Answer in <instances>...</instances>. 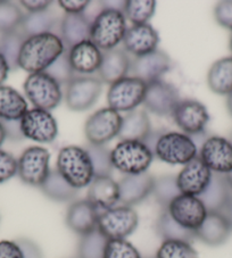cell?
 Here are the masks:
<instances>
[{"label": "cell", "instance_id": "cell-1", "mask_svg": "<svg viewBox=\"0 0 232 258\" xmlns=\"http://www.w3.org/2000/svg\"><path fill=\"white\" fill-rule=\"evenodd\" d=\"M65 51L61 37L52 32L26 38L19 56V68L30 74L46 72Z\"/></svg>", "mask_w": 232, "mask_h": 258}, {"label": "cell", "instance_id": "cell-2", "mask_svg": "<svg viewBox=\"0 0 232 258\" xmlns=\"http://www.w3.org/2000/svg\"><path fill=\"white\" fill-rule=\"evenodd\" d=\"M57 171L77 190L86 188L95 177L88 151L79 146H66L60 150Z\"/></svg>", "mask_w": 232, "mask_h": 258}, {"label": "cell", "instance_id": "cell-3", "mask_svg": "<svg viewBox=\"0 0 232 258\" xmlns=\"http://www.w3.org/2000/svg\"><path fill=\"white\" fill-rule=\"evenodd\" d=\"M127 30L123 12L104 8L91 22L90 40L100 50H110L123 41Z\"/></svg>", "mask_w": 232, "mask_h": 258}, {"label": "cell", "instance_id": "cell-4", "mask_svg": "<svg viewBox=\"0 0 232 258\" xmlns=\"http://www.w3.org/2000/svg\"><path fill=\"white\" fill-rule=\"evenodd\" d=\"M113 167L126 175L146 173L154 161V154L141 141H120L110 151Z\"/></svg>", "mask_w": 232, "mask_h": 258}, {"label": "cell", "instance_id": "cell-5", "mask_svg": "<svg viewBox=\"0 0 232 258\" xmlns=\"http://www.w3.org/2000/svg\"><path fill=\"white\" fill-rule=\"evenodd\" d=\"M153 153L159 161L171 165H186L197 157L198 148L189 136L180 132H166L156 141Z\"/></svg>", "mask_w": 232, "mask_h": 258}, {"label": "cell", "instance_id": "cell-6", "mask_svg": "<svg viewBox=\"0 0 232 258\" xmlns=\"http://www.w3.org/2000/svg\"><path fill=\"white\" fill-rule=\"evenodd\" d=\"M24 92L34 108L47 112L55 109L63 98L61 84L46 72L30 74L24 82Z\"/></svg>", "mask_w": 232, "mask_h": 258}, {"label": "cell", "instance_id": "cell-7", "mask_svg": "<svg viewBox=\"0 0 232 258\" xmlns=\"http://www.w3.org/2000/svg\"><path fill=\"white\" fill-rule=\"evenodd\" d=\"M139 224V216L130 206H115L102 211L98 217V230L108 240L126 239Z\"/></svg>", "mask_w": 232, "mask_h": 258}, {"label": "cell", "instance_id": "cell-8", "mask_svg": "<svg viewBox=\"0 0 232 258\" xmlns=\"http://www.w3.org/2000/svg\"><path fill=\"white\" fill-rule=\"evenodd\" d=\"M147 83L135 77H126L111 84L107 92L109 108L116 112H132L144 104Z\"/></svg>", "mask_w": 232, "mask_h": 258}, {"label": "cell", "instance_id": "cell-9", "mask_svg": "<svg viewBox=\"0 0 232 258\" xmlns=\"http://www.w3.org/2000/svg\"><path fill=\"white\" fill-rule=\"evenodd\" d=\"M49 151L40 146L25 149L17 159V174L22 182L31 186H41L50 172Z\"/></svg>", "mask_w": 232, "mask_h": 258}, {"label": "cell", "instance_id": "cell-10", "mask_svg": "<svg viewBox=\"0 0 232 258\" xmlns=\"http://www.w3.org/2000/svg\"><path fill=\"white\" fill-rule=\"evenodd\" d=\"M123 117L109 107L101 108L87 119L84 135L91 145L104 146L119 136Z\"/></svg>", "mask_w": 232, "mask_h": 258}, {"label": "cell", "instance_id": "cell-11", "mask_svg": "<svg viewBox=\"0 0 232 258\" xmlns=\"http://www.w3.org/2000/svg\"><path fill=\"white\" fill-rule=\"evenodd\" d=\"M20 125L24 138L40 144H50L58 133L55 117L47 110L39 108L28 110L21 118Z\"/></svg>", "mask_w": 232, "mask_h": 258}, {"label": "cell", "instance_id": "cell-12", "mask_svg": "<svg viewBox=\"0 0 232 258\" xmlns=\"http://www.w3.org/2000/svg\"><path fill=\"white\" fill-rule=\"evenodd\" d=\"M172 219L185 229L196 232L207 215V210L199 197L179 195L167 206Z\"/></svg>", "mask_w": 232, "mask_h": 258}, {"label": "cell", "instance_id": "cell-13", "mask_svg": "<svg viewBox=\"0 0 232 258\" xmlns=\"http://www.w3.org/2000/svg\"><path fill=\"white\" fill-rule=\"evenodd\" d=\"M102 82L92 77L74 78L66 88V105L74 112H83L91 108L99 99Z\"/></svg>", "mask_w": 232, "mask_h": 258}, {"label": "cell", "instance_id": "cell-14", "mask_svg": "<svg viewBox=\"0 0 232 258\" xmlns=\"http://www.w3.org/2000/svg\"><path fill=\"white\" fill-rule=\"evenodd\" d=\"M172 117L187 136L203 133L209 121V114L205 105L194 99L180 100L173 110Z\"/></svg>", "mask_w": 232, "mask_h": 258}, {"label": "cell", "instance_id": "cell-15", "mask_svg": "<svg viewBox=\"0 0 232 258\" xmlns=\"http://www.w3.org/2000/svg\"><path fill=\"white\" fill-rule=\"evenodd\" d=\"M180 95L177 88L164 80L147 84L144 106L150 113L158 116L172 115L174 108L180 101Z\"/></svg>", "mask_w": 232, "mask_h": 258}, {"label": "cell", "instance_id": "cell-16", "mask_svg": "<svg viewBox=\"0 0 232 258\" xmlns=\"http://www.w3.org/2000/svg\"><path fill=\"white\" fill-rule=\"evenodd\" d=\"M199 157L213 173L225 175L232 170V144L222 137H209L200 147Z\"/></svg>", "mask_w": 232, "mask_h": 258}, {"label": "cell", "instance_id": "cell-17", "mask_svg": "<svg viewBox=\"0 0 232 258\" xmlns=\"http://www.w3.org/2000/svg\"><path fill=\"white\" fill-rule=\"evenodd\" d=\"M171 66L172 60L166 52L156 49L149 54L136 57L135 60L131 61L130 72L135 78L149 84L162 80V77L171 70Z\"/></svg>", "mask_w": 232, "mask_h": 258}, {"label": "cell", "instance_id": "cell-18", "mask_svg": "<svg viewBox=\"0 0 232 258\" xmlns=\"http://www.w3.org/2000/svg\"><path fill=\"white\" fill-rule=\"evenodd\" d=\"M213 172L199 156L186 164L177 176V184L182 195L199 197L211 182Z\"/></svg>", "mask_w": 232, "mask_h": 258}, {"label": "cell", "instance_id": "cell-19", "mask_svg": "<svg viewBox=\"0 0 232 258\" xmlns=\"http://www.w3.org/2000/svg\"><path fill=\"white\" fill-rule=\"evenodd\" d=\"M155 179L148 173L136 175H126L119 181L120 203L132 207L153 194Z\"/></svg>", "mask_w": 232, "mask_h": 258}, {"label": "cell", "instance_id": "cell-20", "mask_svg": "<svg viewBox=\"0 0 232 258\" xmlns=\"http://www.w3.org/2000/svg\"><path fill=\"white\" fill-rule=\"evenodd\" d=\"M122 42L127 51L140 57L157 49L159 37L157 31L150 24H137L127 30Z\"/></svg>", "mask_w": 232, "mask_h": 258}, {"label": "cell", "instance_id": "cell-21", "mask_svg": "<svg viewBox=\"0 0 232 258\" xmlns=\"http://www.w3.org/2000/svg\"><path fill=\"white\" fill-rule=\"evenodd\" d=\"M99 211L88 199L71 204L66 213V224L73 232L84 235L98 228Z\"/></svg>", "mask_w": 232, "mask_h": 258}, {"label": "cell", "instance_id": "cell-22", "mask_svg": "<svg viewBox=\"0 0 232 258\" xmlns=\"http://www.w3.org/2000/svg\"><path fill=\"white\" fill-rule=\"evenodd\" d=\"M131 69V60L129 55L122 49L114 48L102 52L101 64L98 70V75L101 82L114 84L126 78Z\"/></svg>", "mask_w": 232, "mask_h": 258}, {"label": "cell", "instance_id": "cell-23", "mask_svg": "<svg viewBox=\"0 0 232 258\" xmlns=\"http://www.w3.org/2000/svg\"><path fill=\"white\" fill-rule=\"evenodd\" d=\"M231 230L229 221L222 212H208L195 235L205 244L215 247L226 241Z\"/></svg>", "mask_w": 232, "mask_h": 258}, {"label": "cell", "instance_id": "cell-24", "mask_svg": "<svg viewBox=\"0 0 232 258\" xmlns=\"http://www.w3.org/2000/svg\"><path fill=\"white\" fill-rule=\"evenodd\" d=\"M69 59L74 72L82 74H91L98 72L102 59V52L90 39L71 47L69 50Z\"/></svg>", "mask_w": 232, "mask_h": 258}, {"label": "cell", "instance_id": "cell-25", "mask_svg": "<svg viewBox=\"0 0 232 258\" xmlns=\"http://www.w3.org/2000/svg\"><path fill=\"white\" fill-rule=\"evenodd\" d=\"M98 211H107L120 203L119 182L111 176H98L89 184L88 198Z\"/></svg>", "mask_w": 232, "mask_h": 258}, {"label": "cell", "instance_id": "cell-26", "mask_svg": "<svg viewBox=\"0 0 232 258\" xmlns=\"http://www.w3.org/2000/svg\"><path fill=\"white\" fill-rule=\"evenodd\" d=\"M232 197L231 188L223 174L213 173L211 182L199 196L207 212H223Z\"/></svg>", "mask_w": 232, "mask_h": 258}, {"label": "cell", "instance_id": "cell-27", "mask_svg": "<svg viewBox=\"0 0 232 258\" xmlns=\"http://www.w3.org/2000/svg\"><path fill=\"white\" fill-rule=\"evenodd\" d=\"M91 22L84 14H65L61 22V39L69 47L90 39Z\"/></svg>", "mask_w": 232, "mask_h": 258}, {"label": "cell", "instance_id": "cell-28", "mask_svg": "<svg viewBox=\"0 0 232 258\" xmlns=\"http://www.w3.org/2000/svg\"><path fill=\"white\" fill-rule=\"evenodd\" d=\"M151 131L150 118L145 110H132L123 117L118 137L121 141L145 142Z\"/></svg>", "mask_w": 232, "mask_h": 258}, {"label": "cell", "instance_id": "cell-29", "mask_svg": "<svg viewBox=\"0 0 232 258\" xmlns=\"http://www.w3.org/2000/svg\"><path fill=\"white\" fill-rule=\"evenodd\" d=\"M28 102L14 88L0 86V121H21L28 112Z\"/></svg>", "mask_w": 232, "mask_h": 258}, {"label": "cell", "instance_id": "cell-30", "mask_svg": "<svg viewBox=\"0 0 232 258\" xmlns=\"http://www.w3.org/2000/svg\"><path fill=\"white\" fill-rule=\"evenodd\" d=\"M209 89L217 95L227 96L232 92V56L216 60L207 74Z\"/></svg>", "mask_w": 232, "mask_h": 258}, {"label": "cell", "instance_id": "cell-31", "mask_svg": "<svg viewBox=\"0 0 232 258\" xmlns=\"http://www.w3.org/2000/svg\"><path fill=\"white\" fill-rule=\"evenodd\" d=\"M40 189L46 197L60 203L71 202L78 195V190L74 189L57 170H50Z\"/></svg>", "mask_w": 232, "mask_h": 258}, {"label": "cell", "instance_id": "cell-32", "mask_svg": "<svg viewBox=\"0 0 232 258\" xmlns=\"http://www.w3.org/2000/svg\"><path fill=\"white\" fill-rule=\"evenodd\" d=\"M156 232L160 238L165 240H182V241L191 242L196 238L195 232L185 229L179 223L174 221L167 210H164L156 222Z\"/></svg>", "mask_w": 232, "mask_h": 258}, {"label": "cell", "instance_id": "cell-33", "mask_svg": "<svg viewBox=\"0 0 232 258\" xmlns=\"http://www.w3.org/2000/svg\"><path fill=\"white\" fill-rule=\"evenodd\" d=\"M55 23L56 19L50 12L29 13L28 15H24V19L20 25V31L26 38H30L33 35L51 32Z\"/></svg>", "mask_w": 232, "mask_h": 258}, {"label": "cell", "instance_id": "cell-34", "mask_svg": "<svg viewBox=\"0 0 232 258\" xmlns=\"http://www.w3.org/2000/svg\"><path fill=\"white\" fill-rule=\"evenodd\" d=\"M26 40L20 30L12 31L0 37V54L6 59L11 71L19 70V56L22 46Z\"/></svg>", "mask_w": 232, "mask_h": 258}, {"label": "cell", "instance_id": "cell-35", "mask_svg": "<svg viewBox=\"0 0 232 258\" xmlns=\"http://www.w3.org/2000/svg\"><path fill=\"white\" fill-rule=\"evenodd\" d=\"M107 239L98 228L84 235L79 242V258H104Z\"/></svg>", "mask_w": 232, "mask_h": 258}, {"label": "cell", "instance_id": "cell-36", "mask_svg": "<svg viewBox=\"0 0 232 258\" xmlns=\"http://www.w3.org/2000/svg\"><path fill=\"white\" fill-rule=\"evenodd\" d=\"M154 0H128L123 8V14L133 25L146 24L155 14Z\"/></svg>", "mask_w": 232, "mask_h": 258}, {"label": "cell", "instance_id": "cell-37", "mask_svg": "<svg viewBox=\"0 0 232 258\" xmlns=\"http://www.w3.org/2000/svg\"><path fill=\"white\" fill-rule=\"evenodd\" d=\"M86 150L91 159L93 174L95 177L98 176H110L113 172V164H111L110 151L105 146L91 145L87 146Z\"/></svg>", "mask_w": 232, "mask_h": 258}, {"label": "cell", "instance_id": "cell-38", "mask_svg": "<svg viewBox=\"0 0 232 258\" xmlns=\"http://www.w3.org/2000/svg\"><path fill=\"white\" fill-rule=\"evenodd\" d=\"M153 195L160 206L166 210L174 198L181 195L177 184V176L165 175L155 179Z\"/></svg>", "mask_w": 232, "mask_h": 258}, {"label": "cell", "instance_id": "cell-39", "mask_svg": "<svg viewBox=\"0 0 232 258\" xmlns=\"http://www.w3.org/2000/svg\"><path fill=\"white\" fill-rule=\"evenodd\" d=\"M155 258H198V252L188 241L165 240L159 246Z\"/></svg>", "mask_w": 232, "mask_h": 258}, {"label": "cell", "instance_id": "cell-40", "mask_svg": "<svg viewBox=\"0 0 232 258\" xmlns=\"http://www.w3.org/2000/svg\"><path fill=\"white\" fill-rule=\"evenodd\" d=\"M24 14L19 6L11 2H0V34H5L20 28Z\"/></svg>", "mask_w": 232, "mask_h": 258}, {"label": "cell", "instance_id": "cell-41", "mask_svg": "<svg viewBox=\"0 0 232 258\" xmlns=\"http://www.w3.org/2000/svg\"><path fill=\"white\" fill-rule=\"evenodd\" d=\"M46 73L48 75H50V77L55 80L57 83H60L61 86L62 84H69L74 79V70L70 63L69 52L65 50L63 54H62V56L58 57V58L53 61L50 68L46 71Z\"/></svg>", "mask_w": 232, "mask_h": 258}, {"label": "cell", "instance_id": "cell-42", "mask_svg": "<svg viewBox=\"0 0 232 258\" xmlns=\"http://www.w3.org/2000/svg\"><path fill=\"white\" fill-rule=\"evenodd\" d=\"M104 258H142L138 249L126 239L108 240Z\"/></svg>", "mask_w": 232, "mask_h": 258}, {"label": "cell", "instance_id": "cell-43", "mask_svg": "<svg viewBox=\"0 0 232 258\" xmlns=\"http://www.w3.org/2000/svg\"><path fill=\"white\" fill-rule=\"evenodd\" d=\"M17 174V161L12 154L0 149V183Z\"/></svg>", "mask_w": 232, "mask_h": 258}, {"label": "cell", "instance_id": "cell-44", "mask_svg": "<svg viewBox=\"0 0 232 258\" xmlns=\"http://www.w3.org/2000/svg\"><path fill=\"white\" fill-rule=\"evenodd\" d=\"M214 16L218 24L232 31V0L218 3L214 10Z\"/></svg>", "mask_w": 232, "mask_h": 258}, {"label": "cell", "instance_id": "cell-45", "mask_svg": "<svg viewBox=\"0 0 232 258\" xmlns=\"http://www.w3.org/2000/svg\"><path fill=\"white\" fill-rule=\"evenodd\" d=\"M0 258H24V255L16 240H3L0 241Z\"/></svg>", "mask_w": 232, "mask_h": 258}, {"label": "cell", "instance_id": "cell-46", "mask_svg": "<svg viewBox=\"0 0 232 258\" xmlns=\"http://www.w3.org/2000/svg\"><path fill=\"white\" fill-rule=\"evenodd\" d=\"M58 5L66 14H83L86 8L90 5L88 0H60Z\"/></svg>", "mask_w": 232, "mask_h": 258}, {"label": "cell", "instance_id": "cell-47", "mask_svg": "<svg viewBox=\"0 0 232 258\" xmlns=\"http://www.w3.org/2000/svg\"><path fill=\"white\" fill-rule=\"evenodd\" d=\"M16 242L20 244V247L23 251L24 258H43V253L41 249L32 240L26 238H20L16 240Z\"/></svg>", "mask_w": 232, "mask_h": 258}, {"label": "cell", "instance_id": "cell-48", "mask_svg": "<svg viewBox=\"0 0 232 258\" xmlns=\"http://www.w3.org/2000/svg\"><path fill=\"white\" fill-rule=\"evenodd\" d=\"M52 2L49 0H22L21 5L23 6L29 13H40L48 11Z\"/></svg>", "mask_w": 232, "mask_h": 258}, {"label": "cell", "instance_id": "cell-49", "mask_svg": "<svg viewBox=\"0 0 232 258\" xmlns=\"http://www.w3.org/2000/svg\"><path fill=\"white\" fill-rule=\"evenodd\" d=\"M3 123L4 127H5L6 131V137L10 138L12 140H21L23 139V135H22L21 131V125L20 121L16 122H7V121H0Z\"/></svg>", "mask_w": 232, "mask_h": 258}, {"label": "cell", "instance_id": "cell-50", "mask_svg": "<svg viewBox=\"0 0 232 258\" xmlns=\"http://www.w3.org/2000/svg\"><path fill=\"white\" fill-rule=\"evenodd\" d=\"M10 66H8L6 59L4 58V56L0 54V86H3V83L6 81L8 77V73H10Z\"/></svg>", "mask_w": 232, "mask_h": 258}, {"label": "cell", "instance_id": "cell-51", "mask_svg": "<svg viewBox=\"0 0 232 258\" xmlns=\"http://www.w3.org/2000/svg\"><path fill=\"white\" fill-rule=\"evenodd\" d=\"M222 213L226 216V219H227V221H229V223L231 225V229H232V197L230 198L229 203H227L226 207L224 208V211H223Z\"/></svg>", "mask_w": 232, "mask_h": 258}, {"label": "cell", "instance_id": "cell-52", "mask_svg": "<svg viewBox=\"0 0 232 258\" xmlns=\"http://www.w3.org/2000/svg\"><path fill=\"white\" fill-rule=\"evenodd\" d=\"M6 131H5V127H4V125H3V123L0 122V146L3 145V142L5 141V139H6Z\"/></svg>", "mask_w": 232, "mask_h": 258}, {"label": "cell", "instance_id": "cell-53", "mask_svg": "<svg viewBox=\"0 0 232 258\" xmlns=\"http://www.w3.org/2000/svg\"><path fill=\"white\" fill-rule=\"evenodd\" d=\"M226 107H227V110H229L230 115L232 116V92L230 93V95H227V99H226Z\"/></svg>", "mask_w": 232, "mask_h": 258}, {"label": "cell", "instance_id": "cell-54", "mask_svg": "<svg viewBox=\"0 0 232 258\" xmlns=\"http://www.w3.org/2000/svg\"><path fill=\"white\" fill-rule=\"evenodd\" d=\"M224 176H225V180L227 182V184H229V186H230L231 190H232V170L229 173H226Z\"/></svg>", "mask_w": 232, "mask_h": 258}, {"label": "cell", "instance_id": "cell-55", "mask_svg": "<svg viewBox=\"0 0 232 258\" xmlns=\"http://www.w3.org/2000/svg\"><path fill=\"white\" fill-rule=\"evenodd\" d=\"M230 50L232 51V34H231V37H230Z\"/></svg>", "mask_w": 232, "mask_h": 258}, {"label": "cell", "instance_id": "cell-56", "mask_svg": "<svg viewBox=\"0 0 232 258\" xmlns=\"http://www.w3.org/2000/svg\"><path fill=\"white\" fill-rule=\"evenodd\" d=\"M229 141L232 144V133H231V136H230V140H229Z\"/></svg>", "mask_w": 232, "mask_h": 258}, {"label": "cell", "instance_id": "cell-57", "mask_svg": "<svg viewBox=\"0 0 232 258\" xmlns=\"http://www.w3.org/2000/svg\"><path fill=\"white\" fill-rule=\"evenodd\" d=\"M148 258H155V257H148Z\"/></svg>", "mask_w": 232, "mask_h": 258}]
</instances>
